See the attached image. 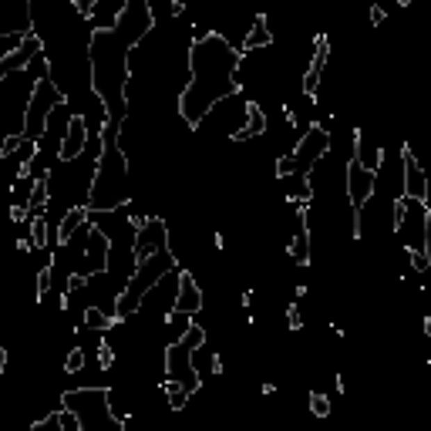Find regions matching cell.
<instances>
[{
  "label": "cell",
  "mask_w": 431,
  "mask_h": 431,
  "mask_svg": "<svg viewBox=\"0 0 431 431\" xmlns=\"http://www.w3.org/2000/svg\"><path fill=\"white\" fill-rule=\"evenodd\" d=\"M85 327L88 330H108V327H115V317H108L105 310H98V307H88L85 310Z\"/></svg>",
  "instance_id": "obj_23"
},
{
  "label": "cell",
  "mask_w": 431,
  "mask_h": 431,
  "mask_svg": "<svg viewBox=\"0 0 431 431\" xmlns=\"http://www.w3.org/2000/svg\"><path fill=\"white\" fill-rule=\"evenodd\" d=\"M283 118H286L290 125H297V111H293V108H283Z\"/></svg>",
  "instance_id": "obj_38"
},
{
  "label": "cell",
  "mask_w": 431,
  "mask_h": 431,
  "mask_svg": "<svg viewBox=\"0 0 431 431\" xmlns=\"http://www.w3.org/2000/svg\"><path fill=\"white\" fill-rule=\"evenodd\" d=\"M162 250H169V226L158 216H145V222L135 229L131 259L135 263H145V259H152L155 253H162Z\"/></svg>",
  "instance_id": "obj_9"
},
{
  "label": "cell",
  "mask_w": 431,
  "mask_h": 431,
  "mask_svg": "<svg viewBox=\"0 0 431 431\" xmlns=\"http://www.w3.org/2000/svg\"><path fill=\"white\" fill-rule=\"evenodd\" d=\"M273 44V34H270V27H266V17L259 14L257 21H253V27H250V34L243 38V44H239V54L246 58V54H253V51H259V47H270Z\"/></svg>",
  "instance_id": "obj_20"
},
{
  "label": "cell",
  "mask_w": 431,
  "mask_h": 431,
  "mask_svg": "<svg viewBox=\"0 0 431 431\" xmlns=\"http://www.w3.org/2000/svg\"><path fill=\"white\" fill-rule=\"evenodd\" d=\"M61 421H65V431H81V425H78V418L71 414V411L61 408Z\"/></svg>",
  "instance_id": "obj_35"
},
{
  "label": "cell",
  "mask_w": 431,
  "mask_h": 431,
  "mask_svg": "<svg viewBox=\"0 0 431 431\" xmlns=\"http://www.w3.org/2000/svg\"><path fill=\"white\" fill-rule=\"evenodd\" d=\"M31 431H65V421H61V411H51L44 414L38 425H31Z\"/></svg>",
  "instance_id": "obj_25"
},
{
  "label": "cell",
  "mask_w": 431,
  "mask_h": 431,
  "mask_svg": "<svg viewBox=\"0 0 431 431\" xmlns=\"http://www.w3.org/2000/svg\"><path fill=\"white\" fill-rule=\"evenodd\" d=\"M88 219H91V209H88V202H81V206H71L65 213V219H61V226H58V246H67L71 239H74V233H81L88 226Z\"/></svg>",
  "instance_id": "obj_18"
},
{
  "label": "cell",
  "mask_w": 431,
  "mask_h": 431,
  "mask_svg": "<svg viewBox=\"0 0 431 431\" xmlns=\"http://www.w3.org/2000/svg\"><path fill=\"white\" fill-rule=\"evenodd\" d=\"M85 286H88V277H85V273H67L65 293H71V297H74V293H78V290H85Z\"/></svg>",
  "instance_id": "obj_29"
},
{
  "label": "cell",
  "mask_w": 431,
  "mask_h": 431,
  "mask_svg": "<svg viewBox=\"0 0 431 431\" xmlns=\"http://www.w3.org/2000/svg\"><path fill=\"white\" fill-rule=\"evenodd\" d=\"M327 54H330V38L327 34H317L314 38V61L307 67V74H303V95L314 101L317 98V91H320V78H323V67H327Z\"/></svg>",
  "instance_id": "obj_14"
},
{
  "label": "cell",
  "mask_w": 431,
  "mask_h": 431,
  "mask_svg": "<svg viewBox=\"0 0 431 431\" xmlns=\"http://www.w3.org/2000/svg\"><path fill=\"white\" fill-rule=\"evenodd\" d=\"M401 175H405V195H408L411 202H421V206H428V172L421 169V162L414 158V152L411 145H401Z\"/></svg>",
  "instance_id": "obj_10"
},
{
  "label": "cell",
  "mask_w": 431,
  "mask_h": 431,
  "mask_svg": "<svg viewBox=\"0 0 431 431\" xmlns=\"http://www.w3.org/2000/svg\"><path fill=\"white\" fill-rule=\"evenodd\" d=\"M263 131H266V115H263V108H259L257 101H250V105H246V125H239L229 138H233V142H246V138H257Z\"/></svg>",
  "instance_id": "obj_19"
},
{
  "label": "cell",
  "mask_w": 431,
  "mask_h": 431,
  "mask_svg": "<svg viewBox=\"0 0 431 431\" xmlns=\"http://www.w3.org/2000/svg\"><path fill=\"white\" fill-rule=\"evenodd\" d=\"M88 145V118L85 115H67V129L61 135V149H58V162H74L81 158Z\"/></svg>",
  "instance_id": "obj_12"
},
{
  "label": "cell",
  "mask_w": 431,
  "mask_h": 431,
  "mask_svg": "<svg viewBox=\"0 0 431 431\" xmlns=\"http://www.w3.org/2000/svg\"><path fill=\"white\" fill-rule=\"evenodd\" d=\"M17 149H27V138H24V135H7V138L0 142V158H10Z\"/></svg>",
  "instance_id": "obj_26"
},
{
  "label": "cell",
  "mask_w": 431,
  "mask_h": 431,
  "mask_svg": "<svg viewBox=\"0 0 431 431\" xmlns=\"http://www.w3.org/2000/svg\"><path fill=\"white\" fill-rule=\"evenodd\" d=\"M67 98L65 91L58 88V81L51 78V65L44 67V74L34 81L31 88V98H27V111H24V125H21V135L27 142H41V135H47V125L54 118L58 108H65Z\"/></svg>",
  "instance_id": "obj_6"
},
{
  "label": "cell",
  "mask_w": 431,
  "mask_h": 431,
  "mask_svg": "<svg viewBox=\"0 0 431 431\" xmlns=\"http://www.w3.org/2000/svg\"><path fill=\"white\" fill-rule=\"evenodd\" d=\"M421 253L431 259V216L425 219V239H421Z\"/></svg>",
  "instance_id": "obj_34"
},
{
  "label": "cell",
  "mask_w": 431,
  "mask_h": 431,
  "mask_svg": "<svg viewBox=\"0 0 431 431\" xmlns=\"http://www.w3.org/2000/svg\"><path fill=\"white\" fill-rule=\"evenodd\" d=\"M408 259H411V266H414V273H428V263H431V259L425 257L421 250H414V253L408 250Z\"/></svg>",
  "instance_id": "obj_30"
},
{
  "label": "cell",
  "mask_w": 431,
  "mask_h": 431,
  "mask_svg": "<svg viewBox=\"0 0 431 431\" xmlns=\"http://www.w3.org/2000/svg\"><path fill=\"white\" fill-rule=\"evenodd\" d=\"M108 257H111V243L108 236L98 229V226H88V243H81V270L85 277H95V273H105Z\"/></svg>",
  "instance_id": "obj_11"
},
{
  "label": "cell",
  "mask_w": 431,
  "mask_h": 431,
  "mask_svg": "<svg viewBox=\"0 0 431 431\" xmlns=\"http://www.w3.org/2000/svg\"><path fill=\"white\" fill-rule=\"evenodd\" d=\"M350 158L361 162L371 172H377V169H381V158H384V149H381L377 142H371L367 131H354V135H350Z\"/></svg>",
  "instance_id": "obj_15"
},
{
  "label": "cell",
  "mask_w": 431,
  "mask_h": 431,
  "mask_svg": "<svg viewBox=\"0 0 431 431\" xmlns=\"http://www.w3.org/2000/svg\"><path fill=\"white\" fill-rule=\"evenodd\" d=\"M10 219H14V222H24V219H31L27 206H14V209H10Z\"/></svg>",
  "instance_id": "obj_36"
},
{
  "label": "cell",
  "mask_w": 431,
  "mask_h": 431,
  "mask_svg": "<svg viewBox=\"0 0 431 431\" xmlns=\"http://www.w3.org/2000/svg\"><path fill=\"white\" fill-rule=\"evenodd\" d=\"M41 51H44V41L38 38V34H31V38L24 41L21 51H14L10 58H3V61H0V78H7V74H14V71L27 67L34 58H38V54H41Z\"/></svg>",
  "instance_id": "obj_17"
},
{
  "label": "cell",
  "mask_w": 431,
  "mask_h": 431,
  "mask_svg": "<svg viewBox=\"0 0 431 431\" xmlns=\"http://www.w3.org/2000/svg\"><path fill=\"white\" fill-rule=\"evenodd\" d=\"M286 327H290V330H300L303 327V317H300V310H297V303L286 307Z\"/></svg>",
  "instance_id": "obj_32"
},
{
  "label": "cell",
  "mask_w": 431,
  "mask_h": 431,
  "mask_svg": "<svg viewBox=\"0 0 431 431\" xmlns=\"http://www.w3.org/2000/svg\"><path fill=\"white\" fill-rule=\"evenodd\" d=\"M31 243H34V250H44V246H47V219H44V216H34V219H31Z\"/></svg>",
  "instance_id": "obj_24"
},
{
  "label": "cell",
  "mask_w": 431,
  "mask_h": 431,
  "mask_svg": "<svg viewBox=\"0 0 431 431\" xmlns=\"http://www.w3.org/2000/svg\"><path fill=\"white\" fill-rule=\"evenodd\" d=\"M98 364H101V367H111V364H115V347H111V344H101V347H98Z\"/></svg>",
  "instance_id": "obj_33"
},
{
  "label": "cell",
  "mask_w": 431,
  "mask_h": 431,
  "mask_svg": "<svg viewBox=\"0 0 431 431\" xmlns=\"http://www.w3.org/2000/svg\"><path fill=\"white\" fill-rule=\"evenodd\" d=\"M47 202H51V175H44V179L34 182V193H31V202H27V213H31V219H34V216H41Z\"/></svg>",
  "instance_id": "obj_21"
},
{
  "label": "cell",
  "mask_w": 431,
  "mask_h": 431,
  "mask_svg": "<svg viewBox=\"0 0 431 431\" xmlns=\"http://www.w3.org/2000/svg\"><path fill=\"white\" fill-rule=\"evenodd\" d=\"M425 334H428V341H431V317L425 320Z\"/></svg>",
  "instance_id": "obj_39"
},
{
  "label": "cell",
  "mask_w": 431,
  "mask_h": 431,
  "mask_svg": "<svg viewBox=\"0 0 431 431\" xmlns=\"http://www.w3.org/2000/svg\"><path fill=\"white\" fill-rule=\"evenodd\" d=\"M162 391L169 394V408L172 411H182L186 405H189V391L182 388L179 381H165V377H162Z\"/></svg>",
  "instance_id": "obj_22"
},
{
  "label": "cell",
  "mask_w": 431,
  "mask_h": 431,
  "mask_svg": "<svg viewBox=\"0 0 431 431\" xmlns=\"http://www.w3.org/2000/svg\"><path fill=\"white\" fill-rule=\"evenodd\" d=\"M155 27L149 0H125L111 27H91L88 38V67H91V91L105 108L108 122H125L129 111V81H131V51L145 41Z\"/></svg>",
  "instance_id": "obj_1"
},
{
  "label": "cell",
  "mask_w": 431,
  "mask_h": 431,
  "mask_svg": "<svg viewBox=\"0 0 431 431\" xmlns=\"http://www.w3.org/2000/svg\"><path fill=\"white\" fill-rule=\"evenodd\" d=\"M384 21V7H371V24H381Z\"/></svg>",
  "instance_id": "obj_37"
},
{
  "label": "cell",
  "mask_w": 431,
  "mask_h": 431,
  "mask_svg": "<svg viewBox=\"0 0 431 431\" xmlns=\"http://www.w3.org/2000/svg\"><path fill=\"white\" fill-rule=\"evenodd\" d=\"M122 129L125 122H105L98 135V162L88 189V209L95 213H115L125 202H131L129 182V155L122 149Z\"/></svg>",
  "instance_id": "obj_3"
},
{
  "label": "cell",
  "mask_w": 431,
  "mask_h": 431,
  "mask_svg": "<svg viewBox=\"0 0 431 431\" xmlns=\"http://www.w3.org/2000/svg\"><path fill=\"white\" fill-rule=\"evenodd\" d=\"M81 367H85V350H81V347H71V350H67V361H65V371L67 374H78Z\"/></svg>",
  "instance_id": "obj_28"
},
{
  "label": "cell",
  "mask_w": 431,
  "mask_h": 431,
  "mask_svg": "<svg viewBox=\"0 0 431 431\" xmlns=\"http://www.w3.org/2000/svg\"><path fill=\"white\" fill-rule=\"evenodd\" d=\"M193 347L182 344V341H175L169 344V350H162V371H165V381H179L182 388L195 394V391L202 388V377H199V371L193 364Z\"/></svg>",
  "instance_id": "obj_8"
},
{
  "label": "cell",
  "mask_w": 431,
  "mask_h": 431,
  "mask_svg": "<svg viewBox=\"0 0 431 431\" xmlns=\"http://www.w3.org/2000/svg\"><path fill=\"white\" fill-rule=\"evenodd\" d=\"M47 290H51V266L38 270V300H41V297H47Z\"/></svg>",
  "instance_id": "obj_31"
},
{
  "label": "cell",
  "mask_w": 431,
  "mask_h": 431,
  "mask_svg": "<svg viewBox=\"0 0 431 431\" xmlns=\"http://www.w3.org/2000/svg\"><path fill=\"white\" fill-rule=\"evenodd\" d=\"M327 152H330V129H327V125H320V122H314V125H310V129H307L300 138H297L293 152H286L283 158H277L273 172H277V179H297V175H310V172H314V165L320 162Z\"/></svg>",
  "instance_id": "obj_7"
},
{
  "label": "cell",
  "mask_w": 431,
  "mask_h": 431,
  "mask_svg": "<svg viewBox=\"0 0 431 431\" xmlns=\"http://www.w3.org/2000/svg\"><path fill=\"white\" fill-rule=\"evenodd\" d=\"M310 411H314L317 418H327V414H330V398L320 394V391H310Z\"/></svg>",
  "instance_id": "obj_27"
},
{
  "label": "cell",
  "mask_w": 431,
  "mask_h": 431,
  "mask_svg": "<svg viewBox=\"0 0 431 431\" xmlns=\"http://www.w3.org/2000/svg\"><path fill=\"white\" fill-rule=\"evenodd\" d=\"M239 65V47H233L219 31H206L189 41V81L179 95V115L189 129H199L216 105L243 91Z\"/></svg>",
  "instance_id": "obj_2"
},
{
  "label": "cell",
  "mask_w": 431,
  "mask_h": 431,
  "mask_svg": "<svg viewBox=\"0 0 431 431\" xmlns=\"http://www.w3.org/2000/svg\"><path fill=\"white\" fill-rule=\"evenodd\" d=\"M172 310L175 314H186V317H193L202 310V290H199V283L189 270H179L175 273V300H172Z\"/></svg>",
  "instance_id": "obj_13"
},
{
  "label": "cell",
  "mask_w": 431,
  "mask_h": 431,
  "mask_svg": "<svg viewBox=\"0 0 431 431\" xmlns=\"http://www.w3.org/2000/svg\"><path fill=\"white\" fill-rule=\"evenodd\" d=\"M290 257L297 259V266H310V226H307V206H297L293 239H290Z\"/></svg>",
  "instance_id": "obj_16"
},
{
  "label": "cell",
  "mask_w": 431,
  "mask_h": 431,
  "mask_svg": "<svg viewBox=\"0 0 431 431\" xmlns=\"http://www.w3.org/2000/svg\"><path fill=\"white\" fill-rule=\"evenodd\" d=\"M172 270H179V259H175L172 250H162V253H155V257L145 259V263H135L129 283H125L122 293L115 297V323H125L129 317H135L142 300H145Z\"/></svg>",
  "instance_id": "obj_4"
},
{
  "label": "cell",
  "mask_w": 431,
  "mask_h": 431,
  "mask_svg": "<svg viewBox=\"0 0 431 431\" xmlns=\"http://www.w3.org/2000/svg\"><path fill=\"white\" fill-rule=\"evenodd\" d=\"M61 408L78 418L81 431H125V421L111 408L108 388H74L61 394Z\"/></svg>",
  "instance_id": "obj_5"
}]
</instances>
